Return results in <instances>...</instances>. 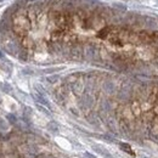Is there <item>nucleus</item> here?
<instances>
[{
  "label": "nucleus",
  "mask_w": 158,
  "mask_h": 158,
  "mask_svg": "<svg viewBox=\"0 0 158 158\" xmlns=\"http://www.w3.org/2000/svg\"><path fill=\"white\" fill-rule=\"evenodd\" d=\"M22 44H23V46H26V48H31L32 45H33V41L29 39V38H24V39L22 40Z\"/></svg>",
  "instance_id": "3"
},
{
  "label": "nucleus",
  "mask_w": 158,
  "mask_h": 158,
  "mask_svg": "<svg viewBox=\"0 0 158 158\" xmlns=\"http://www.w3.org/2000/svg\"><path fill=\"white\" fill-rule=\"evenodd\" d=\"M119 147H120L124 152H127V153H129V155H131V156H135V152L133 151V148L130 147V145H129V143H120V145H119Z\"/></svg>",
  "instance_id": "2"
},
{
  "label": "nucleus",
  "mask_w": 158,
  "mask_h": 158,
  "mask_svg": "<svg viewBox=\"0 0 158 158\" xmlns=\"http://www.w3.org/2000/svg\"><path fill=\"white\" fill-rule=\"evenodd\" d=\"M28 29H29V22L26 17L20 16V17L15 19V21H14V31L19 35H24Z\"/></svg>",
  "instance_id": "1"
}]
</instances>
